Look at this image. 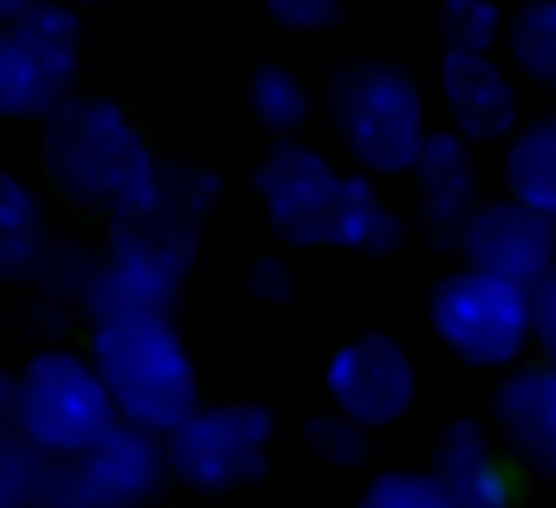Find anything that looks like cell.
<instances>
[{
	"label": "cell",
	"mask_w": 556,
	"mask_h": 508,
	"mask_svg": "<svg viewBox=\"0 0 556 508\" xmlns=\"http://www.w3.org/2000/svg\"><path fill=\"white\" fill-rule=\"evenodd\" d=\"M217 195V169L191 161H152L143 182L109 213V247L83 300L91 326L126 313L174 308Z\"/></svg>",
	"instance_id": "1"
},
{
	"label": "cell",
	"mask_w": 556,
	"mask_h": 508,
	"mask_svg": "<svg viewBox=\"0 0 556 508\" xmlns=\"http://www.w3.org/2000/svg\"><path fill=\"white\" fill-rule=\"evenodd\" d=\"M256 195L291 247H339L391 256L404 243V221L378 200L365 174L334 169L317 148L278 139L256 165Z\"/></svg>",
	"instance_id": "2"
},
{
	"label": "cell",
	"mask_w": 556,
	"mask_h": 508,
	"mask_svg": "<svg viewBox=\"0 0 556 508\" xmlns=\"http://www.w3.org/2000/svg\"><path fill=\"white\" fill-rule=\"evenodd\" d=\"M104 391L126 426L169 434L200 408L195 365L169 313H126L91 326V352Z\"/></svg>",
	"instance_id": "3"
},
{
	"label": "cell",
	"mask_w": 556,
	"mask_h": 508,
	"mask_svg": "<svg viewBox=\"0 0 556 508\" xmlns=\"http://www.w3.org/2000/svg\"><path fill=\"white\" fill-rule=\"evenodd\" d=\"M152 161L156 156L148 152L139 126L104 96H70L52 117H43V178L83 208L113 213V204L143 182Z\"/></svg>",
	"instance_id": "4"
},
{
	"label": "cell",
	"mask_w": 556,
	"mask_h": 508,
	"mask_svg": "<svg viewBox=\"0 0 556 508\" xmlns=\"http://www.w3.org/2000/svg\"><path fill=\"white\" fill-rule=\"evenodd\" d=\"M4 426L48 456H83L122 426L113 395L91 360L74 352H35L4 378Z\"/></svg>",
	"instance_id": "5"
},
{
	"label": "cell",
	"mask_w": 556,
	"mask_h": 508,
	"mask_svg": "<svg viewBox=\"0 0 556 508\" xmlns=\"http://www.w3.org/2000/svg\"><path fill=\"white\" fill-rule=\"evenodd\" d=\"M339 143L365 174H408L430 139L421 87L391 61H356L330 82Z\"/></svg>",
	"instance_id": "6"
},
{
	"label": "cell",
	"mask_w": 556,
	"mask_h": 508,
	"mask_svg": "<svg viewBox=\"0 0 556 508\" xmlns=\"http://www.w3.org/2000/svg\"><path fill=\"white\" fill-rule=\"evenodd\" d=\"M83 22L61 0H30L4 17L0 35V113L17 122L52 117L78 78Z\"/></svg>",
	"instance_id": "7"
},
{
	"label": "cell",
	"mask_w": 556,
	"mask_h": 508,
	"mask_svg": "<svg viewBox=\"0 0 556 508\" xmlns=\"http://www.w3.org/2000/svg\"><path fill=\"white\" fill-rule=\"evenodd\" d=\"M430 330L473 369L513 365L534 339V291L465 265L430 291Z\"/></svg>",
	"instance_id": "8"
},
{
	"label": "cell",
	"mask_w": 556,
	"mask_h": 508,
	"mask_svg": "<svg viewBox=\"0 0 556 508\" xmlns=\"http://www.w3.org/2000/svg\"><path fill=\"white\" fill-rule=\"evenodd\" d=\"M274 412L265 404H200L182 426L165 434L169 473L200 491L222 495L252 486L269 465Z\"/></svg>",
	"instance_id": "9"
},
{
	"label": "cell",
	"mask_w": 556,
	"mask_h": 508,
	"mask_svg": "<svg viewBox=\"0 0 556 508\" xmlns=\"http://www.w3.org/2000/svg\"><path fill=\"white\" fill-rule=\"evenodd\" d=\"M165 473V439L122 421L91 452L52 460L48 508H143L161 491Z\"/></svg>",
	"instance_id": "10"
},
{
	"label": "cell",
	"mask_w": 556,
	"mask_h": 508,
	"mask_svg": "<svg viewBox=\"0 0 556 508\" xmlns=\"http://www.w3.org/2000/svg\"><path fill=\"white\" fill-rule=\"evenodd\" d=\"M326 395L339 412H348L365 430L395 426L417 395V369L391 334L369 330L330 356Z\"/></svg>",
	"instance_id": "11"
},
{
	"label": "cell",
	"mask_w": 556,
	"mask_h": 508,
	"mask_svg": "<svg viewBox=\"0 0 556 508\" xmlns=\"http://www.w3.org/2000/svg\"><path fill=\"white\" fill-rule=\"evenodd\" d=\"M460 256L469 269L508 278L526 291H539L556 269V221L534 213L530 204L504 195L486 200L469 226L460 230Z\"/></svg>",
	"instance_id": "12"
},
{
	"label": "cell",
	"mask_w": 556,
	"mask_h": 508,
	"mask_svg": "<svg viewBox=\"0 0 556 508\" xmlns=\"http://www.w3.org/2000/svg\"><path fill=\"white\" fill-rule=\"evenodd\" d=\"M408 178H413V204H417L421 234L439 247L460 243V230L482 208L473 143L460 139L456 130H430Z\"/></svg>",
	"instance_id": "13"
},
{
	"label": "cell",
	"mask_w": 556,
	"mask_h": 508,
	"mask_svg": "<svg viewBox=\"0 0 556 508\" xmlns=\"http://www.w3.org/2000/svg\"><path fill=\"white\" fill-rule=\"evenodd\" d=\"M439 91L443 109L452 117V130L469 143H495L504 135H517L521 122V96L504 65L473 52H443L439 61Z\"/></svg>",
	"instance_id": "14"
},
{
	"label": "cell",
	"mask_w": 556,
	"mask_h": 508,
	"mask_svg": "<svg viewBox=\"0 0 556 508\" xmlns=\"http://www.w3.org/2000/svg\"><path fill=\"white\" fill-rule=\"evenodd\" d=\"M495 426L508 447L543 478H556V360L526 365L495 386Z\"/></svg>",
	"instance_id": "15"
},
{
	"label": "cell",
	"mask_w": 556,
	"mask_h": 508,
	"mask_svg": "<svg viewBox=\"0 0 556 508\" xmlns=\"http://www.w3.org/2000/svg\"><path fill=\"white\" fill-rule=\"evenodd\" d=\"M430 473L447 491L452 508H513L517 499L508 465L500 460V452L491 447V434L473 417L443 426Z\"/></svg>",
	"instance_id": "16"
},
{
	"label": "cell",
	"mask_w": 556,
	"mask_h": 508,
	"mask_svg": "<svg viewBox=\"0 0 556 508\" xmlns=\"http://www.w3.org/2000/svg\"><path fill=\"white\" fill-rule=\"evenodd\" d=\"M508 195L556 221V113L521 126L504 152Z\"/></svg>",
	"instance_id": "17"
},
{
	"label": "cell",
	"mask_w": 556,
	"mask_h": 508,
	"mask_svg": "<svg viewBox=\"0 0 556 508\" xmlns=\"http://www.w3.org/2000/svg\"><path fill=\"white\" fill-rule=\"evenodd\" d=\"M48 247H43V213L35 191L17 178L4 174L0 178V274L9 282L39 274Z\"/></svg>",
	"instance_id": "18"
},
{
	"label": "cell",
	"mask_w": 556,
	"mask_h": 508,
	"mask_svg": "<svg viewBox=\"0 0 556 508\" xmlns=\"http://www.w3.org/2000/svg\"><path fill=\"white\" fill-rule=\"evenodd\" d=\"M508 61L539 87L556 91V0H526L504 22Z\"/></svg>",
	"instance_id": "19"
},
{
	"label": "cell",
	"mask_w": 556,
	"mask_h": 508,
	"mask_svg": "<svg viewBox=\"0 0 556 508\" xmlns=\"http://www.w3.org/2000/svg\"><path fill=\"white\" fill-rule=\"evenodd\" d=\"M248 109H252V117L265 130H274L278 139H287V135H295L308 122L313 100H308V87L287 65L269 61V65H261L248 78Z\"/></svg>",
	"instance_id": "20"
},
{
	"label": "cell",
	"mask_w": 556,
	"mask_h": 508,
	"mask_svg": "<svg viewBox=\"0 0 556 508\" xmlns=\"http://www.w3.org/2000/svg\"><path fill=\"white\" fill-rule=\"evenodd\" d=\"M52 460L56 456L30 447L17 430L4 426V434H0V508H48Z\"/></svg>",
	"instance_id": "21"
},
{
	"label": "cell",
	"mask_w": 556,
	"mask_h": 508,
	"mask_svg": "<svg viewBox=\"0 0 556 508\" xmlns=\"http://www.w3.org/2000/svg\"><path fill=\"white\" fill-rule=\"evenodd\" d=\"M434 26L443 39V52L491 56V48L504 39V17L495 0H439Z\"/></svg>",
	"instance_id": "22"
},
{
	"label": "cell",
	"mask_w": 556,
	"mask_h": 508,
	"mask_svg": "<svg viewBox=\"0 0 556 508\" xmlns=\"http://www.w3.org/2000/svg\"><path fill=\"white\" fill-rule=\"evenodd\" d=\"M304 447H308L321 465H330V469H356V465L365 460V452H369L365 426L352 421V417L339 412V408L313 412V417L304 421Z\"/></svg>",
	"instance_id": "23"
},
{
	"label": "cell",
	"mask_w": 556,
	"mask_h": 508,
	"mask_svg": "<svg viewBox=\"0 0 556 508\" xmlns=\"http://www.w3.org/2000/svg\"><path fill=\"white\" fill-rule=\"evenodd\" d=\"M356 508H452V499H447V491L439 486L434 473L387 469V473L369 478Z\"/></svg>",
	"instance_id": "24"
},
{
	"label": "cell",
	"mask_w": 556,
	"mask_h": 508,
	"mask_svg": "<svg viewBox=\"0 0 556 508\" xmlns=\"http://www.w3.org/2000/svg\"><path fill=\"white\" fill-rule=\"evenodd\" d=\"M261 4L282 30H295V35H317L334 26L343 13V0H261Z\"/></svg>",
	"instance_id": "25"
},
{
	"label": "cell",
	"mask_w": 556,
	"mask_h": 508,
	"mask_svg": "<svg viewBox=\"0 0 556 508\" xmlns=\"http://www.w3.org/2000/svg\"><path fill=\"white\" fill-rule=\"evenodd\" d=\"M248 291L265 304H287L295 295V278L287 269V261L278 256H256L252 269H248Z\"/></svg>",
	"instance_id": "26"
},
{
	"label": "cell",
	"mask_w": 556,
	"mask_h": 508,
	"mask_svg": "<svg viewBox=\"0 0 556 508\" xmlns=\"http://www.w3.org/2000/svg\"><path fill=\"white\" fill-rule=\"evenodd\" d=\"M534 343L547 352V360H556V269L534 291Z\"/></svg>",
	"instance_id": "27"
},
{
	"label": "cell",
	"mask_w": 556,
	"mask_h": 508,
	"mask_svg": "<svg viewBox=\"0 0 556 508\" xmlns=\"http://www.w3.org/2000/svg\"><path fill=\"white\" fill-rule=\"evenodd\" d=\"M26 4H30V0H0V13H4V17H13V13H22Z\"/></svg>",
	"instance_id": "28"
},
{
	"label": "cell",
	"mask_w": 556,
	"mask_h": 508,
	"mask_svg": "<svg viewBox=\"0 0 556 508\" xmlns=\"http://www.w3.org/2000/svg\"><path fill=\"white\" fill-rule=\"evenodd\" d=\"M78 4H113V0H78Z\"/></svg>",
	"instance_id": "29"
}]
</instances>
